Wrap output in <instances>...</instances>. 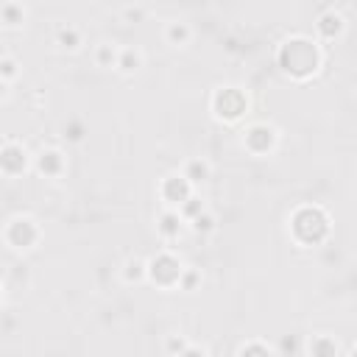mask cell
I'll return each mask as SVG.
<instances>
[{
    "mask_svg": "<svg viewBox=\"0 0 357 357\" xmlns=\"http://www.w3.org/2000/svg\"><path fill=\"white\" fill-rule=\"evenodd\" d=\"M279 67L293 78H310L321 67V50L307 36H293L279 50Z\"/></svg>",
    "mask_w": 357,
    "mask_h": 357,
    "instance_id": "6da1fadb",
    "label": "cell"
},
{
    "mask_svg": "<svg viewBox=\"0 0 357 357\" xmlns=\"http://www.w3.org/2000/svg\"><path fill=\"white\" fill-rule=\"evenodd\" d=\"M290 231H293V237H296L298 243H304V245L321 243V240L326 237V231H329V218H326V212L318 209V206H301V209L293 215V220H290Z\"/></svg>",
    "mask_w": 357,
    "mask_h": 357,
    "instance_id": "7a4b0ae2",
    "label": "cell"
},
{
    "mask_svg": "<svg viewBox=\"0 0 357 357\" xmlns=\"http://www.w3.org/2000/svg\"><path fill=\"white\" fill-rule=\"evenodd\" d=\"M212 106H215V114H218V117H223V120H237V117L245 112L248 100H245V95H243L237 86H226V89H218Z\"/></svg>",
    "mask_w": 357,
    "mask_h": 357,
    "instance_id": "3957f363",
    "label": "cell"
},
{
    "mask_svg": "<svg viewBox=\"0 0 357 357\" xmlns=\"http://www.w3.org/2000/svg\"><path fill=\"white\" fill-rule=\"evenodd\" d=\"M148 273H151V279H153L156 284H162V287H173V284L181 282V265H178V259L170 257V254L153 257V259L148 262Z\"/></svg>",
    "mask_w": 357,
    "mask_h": 357,
    "instance_id": "277c9868",
    "label": "cell"
},
{
    "mask_svg": "<svg viewBox=\"0 0 357 357\" xmlns=\"http://www.w3.org/2000/svg\"><path fill=\"white\" fill-rule=\"evenodd\" d=\"M6 240L14 245V248H31L36 240H39V229L31 218H17L8 223L6 229Z\"/></svg>",
    "mask_w": 357,
    "mask_h": 357,
    "instance_id": "5b68a950",
    "label": "cell"
},
{
    "mask_svg": "<svg viewBox=\"0 0 357 357\" xmlns=\"http://www.w3.org/2000/svg\"><path fill=\"white\" fill-rule=\"evenodd\" d=\"M190 178L187 176H167L162 184V195L167 204H184L190 201Z\"/></svg>",
    "mask_w": 357,
    "mask_h": 357,
    "instance_id": "8992f818",
    "label": "cell"
},
{
    "mask_svg": "<svg viewBox=\"0 0 357 357\" xmlns=\"http://www.w3.org/2000/svg\"><path fill=\"white\" fill-rule=\"evenodd\" d=\"M273 142H276V134H273L271 126H254V128H248V134H245V145H248V151H254V153H268V151L273 148Z\"/></svg>",
    "mask_w": 357,
    "mask_h": 357,
    "instance_id": "52a82bcc",
    "label": "cell"
},
{
    "mask_svg": "<svg viewBox=\"0 0 357 357\" xmlns=\"http://www.w3.org/2000/svg\"><path fill=\"white\" fill-rule=\"evenodd\" d=\"M0 162H3V170H6L8 176L22 173V170H25V165H28L25 148H22V145H17V142H6V145H3V156H0Z\"/></svg>",
    "mask_w": 357,
    "mask_h": 357,
    "instance_id": "ba28073f",
    "label": "cell"
},
{
    "mask_svg": "<svg viewBox=\"0 0 357 357\" xmlns=\"http://www.w3.org/2000/svg\"><path fill=\"white\" fill-rule=\"evenodd\" d=\"M64 167V156L59 151H42L39 153V173L45 176H56Z\"/></svg>",
    "mask_w": 357,
    "mask_h": 357,
    "instance_id": "9c48e42d",
    "label": "cell"
},
{
    "mask_svg": "<svg viewBox=\"0 0 357 357\" xmlns=\"http://www.w3.org/2000/svg\"><path fill=\"white\" fill-rule=\"evenodd\" d=\"M318 31H321L326 39H335V36L343 31V20H340V14H335V11H326V14L318 20Z\"/></svg>",
    "mask_w": 357,
    "mask_h": 357,
    "instance_id": "30bf717a",
    "label": "cell"
},
{
    "mask_svg": "<svg viewBox=\"0 0 357 357\" xmlns=\"http://www.w3.org/2000/svg\"><path fill=\"white\" fill-rule=\"evenodd\" d=\"M206 173H209V167H206L204 162H190L184 176H187L190 181H204V178H206Z\"/></svg>",
    "mask_w": 357,
    "mask_h": 357,
    "instance_id": "8fae6325",
    "label": "cell"
},
{
    "mask_svg": "<svg viewBox=\"0 0 357 357\" xmlns=\"http://www.w3.org/2000/svg\"><path fill=\"white\" fill-rule=\"evenodd\" d=\"M126 73H131V70H137L139 67V53L137 50H123V56H120V61H117Z\"/></svg>",
    "mask_w": 357,
    "mask_h": 357,
    "instance_id": "7c38bea8",
    "label": "cell"
},
{
    "mask_svg": "<svg viewBox=\"0 0 357 357\" xmlns=\"http://www.w3.org/2000/svg\"><path fill=\"white\" fill-rule=\"evenodd\" d=\"M159 229H162V234L173 237V234L178 231V215H176V212H167V215L162 218V226H159Z\"/></svg>",
    "mask_w": 357,
    "mask_h": 357,
    "instance_id": "4fadbf2b",
    "label": "cell"
},
{
    "mask_svg": "<svg viewBox=\"0 0 357 357\" xmlns=\"http://www.w3.org/2000/svg\"><path fill=\"white\" fill-rule=\"evenodd\" d=\"M3 17H6L8 25H17V22H22V8H17V6H6V8H3Z\"/></svg>",
    "mask_w": 357,
    "mask_h": 357,
    "instance_id": "5bb4252c",
    "label": "cell"
},
{
    "mask_svg": "<svg viewBox=\"0 0 357 357\" xmlns=\"http://www.w3.org/2000/svg\"><path fill=\"white\" fill-rule=\"evenodd\" d=\"M167 36H170V42H184L187 39V28L181 22H176V25L167 28Z\"/></svg>",
    "mask_w": 357,
    "mask_h": 357,
    "instance_id": "9a60e30c",
    "label": "cell"
},
{
    "mask_svg": "<svg viewBox=\"0 0 357 357\" xmlns=\"http://www.w3.org/2000/svg\"><path fill=\"white\" fill-rule=\"evenodd\" d=\"M98 61L106 64V67H112V61H114V50H109V45H100V50H98Z\"/></svg>",
    "mask_w": 357,
    "mask_h": 357,
    "instance_id": "2e32d148",
    "label": "cell"
},
{
    "mask_svg": "<svg viewBox=\"0 0 357 357\" xmlns=\"http://www.w3.org/2000/svg\"><path fill=\"white\" fill-rule=\"evenodd\" d=\"M59 39L64 42V47H75V42H78V33L70 28V31H61V33H59Z\"/></svg>",
    "mask_w": 357,
    "mask_h": 357,
    "instance_id": "e0dca14e",
    "label": "cell"
},
{
    "mask_svg": "<svg viewBox=\"0 0 357 357\" xmlns=\"http://www.w3.org/2000/svg\"><path fill=\"white\" fill-rule=\"evenodd\" d=\"M209 229H212V218L209 215H204V218L195 215V231H209Z\"/></svg>",
    "mask_w": 357,
    "mask_h": 357,
    "instance_id": "ac0fdd59",
    "label": "cell"
},
{
    "mask_svg": "<svg viewBox=\"0 0 357 357\" xmlns=\"http://www.w3.org/2000/svg\"><path fill=\"white\" fill-rule=\"evenodd\" d=\"M310 349H312V351H329V354H332L337 346H335V343H326V340H315Z\"/></svg>",
    "mask_w": 357,
    "mask_h": 357,
    "instance_id": "d6986e66",
    "label": "cell"
},
{
    "mask_svg": "<svg viewBox=\"0 0 357 357\" xmlns=\"http://www.w3.org/2000/svg\"><path fill=\"white\" fill-rule=\"evenodd\" d=\"M3 75H6V78H11V75H14V61H11V59H6V61H3Z\"/></svg>",
    "mask_w": 357,
    "mask_h": 357,
    "instance_id": "ffe728a7",
    "label": "cell"
},
{
    "mask_svg": "<svg viewBox=\"0 0 357 357\" xmlns=\"http://www.w3.org/2000/svg\"><path fill=\"white\" fill-rule=\"evenodd\" d=\"M240 351H243V354H245V351H268V346H243Z\"/></svg>",
    "mask_w": 357,
    "mask_h": 357,
    "instance_id": "44dd1931",
    "label": "cell"
}]
</instances>
